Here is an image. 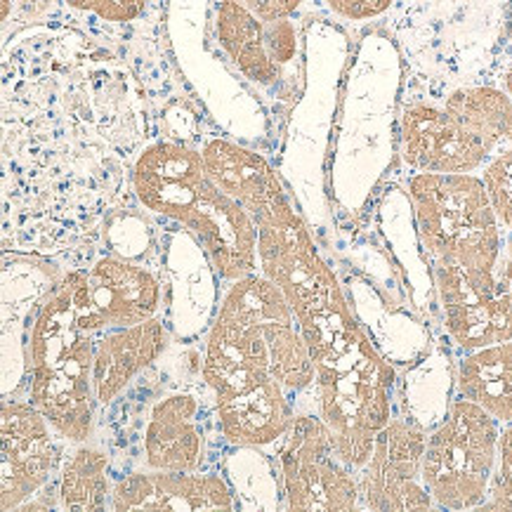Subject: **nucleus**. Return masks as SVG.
I'll return each instance as SVG.
<instances>
[{
	"mask_svg": "<svg viewBox=\"0 0 512 512\" xmlns=\"http://www.w3.org/2000/svg\"><path fill=\"white\" fill-rule=\"evenodd\" d=\"M244 210L258 227L260 272L286 295L310 350L319 416L340 458L361 470L392 420L390 366L361 331L281 180L248 199Z\"/></svg>",
	"mask_w": 512,
	"mask_h": 512,
	"instance_id": "f257e3e1",
	"label": "nucleus"
},
{
	"mask_svg": "<svg viewBox=\"0 0 512 512\" xmlns=\"http://www.w3.org/2000/svg\"><path fill=\"white\" fill-rule=\"evenodd\" d=\"M203 378L227 442L265 449L286 437L295 418L288 392L314 385V364L291 303L262 272L232 281L222 298Z\"/></svg>",
	"mask_w": 512,
	"mask_h": 512,
	"instance_id": "f03ea898",
	"label": "nucleus"
},
{
	"mask_svg": "<svg viewBox=\"0 0 512 512\" xmlns=\"http://www.w3.org/2000/svg\"><path fill=\"white\" fill-rule=\"evenodd\" d=\"M133 189L144 210L177 222L199 241L210 267L236 281L258 269V227L222 192L201 152L177 142H154L137 156Z\"/></svg>",
	"mask_w": 512,
	"mask_h": 512,
	"instance_id": "7ed1b4c3",
	"label": "nucleus"
},
{
	"mask_svg": "<svg viewBox=\"0 0 512 512\" xmlns=\"http://www.w3.org/2000/svg\"><path fill=\"white\" fill-rule=\"evenodd\" d=\"M97 333L76 314L74 293L64 277L45 300L31 326L29 371L31 404L50 420L57 435L74 444L88 442L95 418Z\"/></svg>",
	"mask_w": 512,
	"mask_h": 512,
	"instance_id": "20e7f679",
	"label": "nucleus"
},
{
	"mask_svg": "<svg viewBox=\"0 0 512 512\" xmlns=\"http://www.w3.org/2000/svg\"><path fill=\"white\" fill-rule=\"evenodd\" d=\"M409 201L420 248L435 265L496 269L503 255L501 222L475 173H416Z\"/></svg>",
	"mask_w": 512,
	"mask_h": 512,
	"instance_id": "39448f33",
	"label": "nucleus"
},
{
	"mask_svg": "<svg viewBox=\"0 0 512 512\" xmlns=\"http://www.w3.org/2000/svg\"><path fill=\"white\" fill-rule=\"evenodd\" d=\"M498 420L468 399L449 404L428 435L423 479L432 501L444 510L482 508L496 468Z\"/></svg>",
	"mask_w": 512,
	"mask_h": 512,
	"instance_id": "423d86ee",
	"label": "nucleus"
},
{
	"mask_svg": "<svg viewBox=\"0 0 512 512\" xmlns=\"http://www.w3.org/2000/svg\"><path fill=\"white\" fill-rule=\"evenodd\" d=\"M281 482L291 510L347 512L359 508V482L340 458L324 418L300 413L281 439Z\"/></svg>",
	"mask_w": 512,
	"mask_h": 512,
	"instance_id": "0eeeda50",
	"label": "nucleus"
},
{
	"mask_svg": "<svg viewBox=\"0 0 512 512\" xmlns=\"http://www.w3.org/2000/svg\"><path fill=\"white\" fill-rule=\"evenodd\" d=\"M446 333L465 352L512 340V258L496 269L432 267Z\"/></svg>",
	"mask_w": 512,
	"mask_h": 512,
	"instance_id": "6e6552de",
	"label": "nucleus"
},
{
	"mask_svg": "<svg viewBox=\"0 0 512 512\" xmlns=\"http://www.w3.org/2000/svg\"><path fill=\"white\" fill-rule=\"evenodd\" d=\"M76 314L93 333L114 331L154 319L161 305V284L147 267L116 258L97 260L88 272L67 274Z\"/></svg>",
	"mask_w": 512,
	"mask_h": 512,
	"instance_id": "1a4fd4ad",
	"label": "nucleus"
},
{
	"mask_svg": "<svg viewBox=\"0 0 512 512\" xmlns=\"http://www.w3.org/2000/svg\"><path fill=\"white\" fill-rule=\"evenodd\" d=\"M423 425L392 418L373 442L369 461L361 465V505L378 512L428 510L435 505L423 479L425 458Z\"/></svg>",
	"mask_w": 512,
	"mask_h": 512,
	"instance_id": "9d476101",
	"label": "nucleus"
},
{
	"mask_svg": "<svg viewBox=\"0 0 512 512\" xmlns=\"http://www.w3.org/2000/svg\"><path fill=\"white\" fill-rule=\"evenodd\" d=\"M215 38L239 74L262 90H281L300 52L298 26L291 17L265 22L239 0H220Z\"/></svg>",
	"mask_w": 512,
	"mask_h": 512,
	"instance_id": "9b49d317",
	"label": "nucleus"
},
{
	"mask_svg": "<svg viewBox=\"0 0 512 512\" xmlns=\"http://www.w3.org/2000/svg\"><path fill=\"white\" fill-rule=\"evenodd\" d=\"M399 152L416 173H477L494 156L482 137L435 104H409L399 118Z\"/></svg>",
	"mask_w": 512,
	"mask_h": 512,
	"instance_id": "f8f14e48",
	"label": "nucleus"
},
{
	"mask_svg": "<svg viewBox=\"0 0 512 512\" xmlns=\"http://www.w3.org/2000/svg\"><path fill=\"white\" fill-rule=\"evenodd\" d=\"M50 420L34 404L5 402L0 416L3 437V494L0 508L5 512L22 508L24 501L45 487L57 465Z\"/></svg>",
	"mask_w": 512,
	"mask_h": 512,
	"instance_id": "ddd939ff",
	"label": "nucleus"
},
{
	"mask_svg": "<svg viewBox=\"0 0 512 512\" xmlns=\"http://www.w3.org/2000/svg\"><path fill=\"white\" fill-rule=\"evenodd\" d=\"M109 505L116 512L128 510H234L227 482L210 472H133L118 479L111 489Z\"/></svg>",
	"mask_w": 512,
	"mask_h": 512,
	"instance_id": "4468645a",
	"label": "nucleus"
},
{
	"mask_svg": "<svg viewBox=\"0 0 512 512\" xmlns=\"http://www.w3.org/2000/svg\"><path fill=\"white\" fill-rule=\"evenodd\" d=\"M206 439L199 418V399L175 392L161 399L149 413L144 430V458L152 470H201Z\"/></svg>",
	"mask_w": 512,
	"mask_h": 512,
	"instance_id": "2eb2a0df",
	"label": "nucleus"
},
{
	"mask_svg": "<svg viewBox=\"0 0 512 512\" xmlns=\"http://www.w3.org/2000/svg\"><path fill=\"white\" fill-rule=\"evenodd\" d=\"M168 347V331L161 319L104 331L95 347L97 402L109 404L126 390L137 373L152 366Z\"/></svg>",
	"mask_w": 512,
	"mask_h": 512,
	"instance_id": "dca6fc26",
	"label": "nucleus"
},
{
	"mask_svg": "<svg viewBox=\"0 0 512 512\" xmlns=\"http://www.w3.org/2000/svg\"><path fill=\"white\" fill-rule=\"evenodd\" d=\"M458 392L498 423H512V340L479 347L458 364Z\"/></svg>",
	"mask_w": 512,
	"mask_h": 512,
	"instance_id": "f3484780",
	"label": "nucleus"
},
{
	"mask_svg": "<svg viewBox=\"0 0 512 512\" xmlns=\"http://www.w3.org/2000/svg\"><path fill=\"white\" fill-rule=\"evenodd\" d=\"M442 107L494 149H512V97L494 85H463L444 97Z\"/></svg>",
	"mask_w": 512,
	"mask_h": 512,
	"instance_id": "a211bd4d",
	"label": "nucleus"
},
{
	"mask_svg": "<svg viewBox=\"0 0 512 512\" xmlns=\"http://www.w3.org/2000/svg\"><path fill=\"white\" fill-rule=\"evenodd\" d=\"M109 487V456L95 446L81 444L64 465L59 479V503L64 510H104Z\"/></svg>",
	"mask_w": 512,
	"mask_h": 512,
	"instance_id": "6ab92c4d",
	"label": "nucleus"
},
{
	"mask_svg": "<svg viewBox=\"0 0 512 512\" xmlns=\"http://www.w3.org/2000/svg\"><path fill=\"white\" fill-rule=\"evenodd\" d=\"M482 182L498 222L512 232V149L491 156L482 168Z\"/></svg>",
	"mask_w": 512,
	"mask_h": 512,
	"instance_id": "aec40b11",
	"label": "nucleus"
},
{
	"mask_svg": "<svg viewBox=\"0 0 512 512\" xmlns=\"http://www.w3.org/2000/svg\"><path fill=\"white\" fill-rule=\"evenodd\" d=\"M482 510H512V423L505 425L498 437L496 468Z\"/></svg>",
	"mask_w": 512,
	"mask_h": 512,
	"instance_id": "412c9836",
	"label": "nucleus"
},
{
	"mask_svg": "<svg viewBox=\"0 0 512 512\" xmlns=\"http://www.w3.org/2000/svg\"><path fill=\"white\" fill-rule=\"evenodd\" d=\"M64 3L71 10L97 17L100 22L128 24L142 15L149 0H64Z\"/></svg>",
	"mask_w": 512,
	"mask_h": 512,
	"instance_id": "4be33fe9",
	"label": "nucleus"
},
{
	"mask_svg": "<svg viewBox=\"0 0 512 512\" xmlns=\"http://www.w3.org/2000/svg\"><path fill=\"white\" fill-rule=\"evenodd\" d=\"M333 15L347 22H369L385 15L395 0H321Z\"/></svg>",
	"mask_w": 512,
	"mask_h": 512,
	"instance_id": "5701e85b",
	"label": "nucleus"
},
{
	"mask_svg": "<svg viewBox=\"0 0 512 512\" xmlns=\"http://www.w3.org/2000/svg\"><path fill=\"white\" fill-rule=\"evenodd\" d=\"M239 3L265 22H274V19L293 17L305 0H239Z\"/></svg>",
	"mask_w": 512,
	"mask_h": 512,
	"instance_id": "b1692460",
	"label": "nucleus"
},
{
	"mask_svg": "<svg viewBox=\"0 0 512 512\" xmlns=\"http://www.w3.org/2000/svg\"><path fill=\"white\" fill-rule=\"evenodd\" d=\"M498 88H503L505 93H508L510 97H512V64L508 69L503 71V76H501V81H498Z\"/></svg>",
	"mask_w": 512,
	"mask_h": 512,
	"instance_id": "393cba45",
	"label": "nucleus"
},
{
	"mask_svg": "<svg viewBox=\"0 0 512 512\" xmlns=\"http://www.w3.org/2000/svg\"><path fill=\"white\" fill-rule=\"evenodd\" d=\"M10 8H12V0H3V19H5V22L10 19Z\"/></svg>",
	"mask_w": 512,
	"mask_h": 512,
	"instance_id": "a878e982",
	"label": "nucleus"
},
{
	"mask_svg": "<svg viewBox=\"0 0 512 512\" xmlns=\"http://www.w3.org/2000/svg\"><path fill=\"white\" fill-rule=\"evenodd\" d=\"M505 255H508V258H512V232H510V239L505 241Z\"/></svg>",
	"mask_w": 512,
	"mask_h": 512,
	"instance_id": "bb28decb",
	"label": "nucleus"
}]
</instances>
